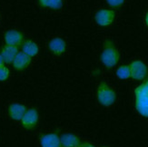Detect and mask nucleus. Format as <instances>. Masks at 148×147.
Segmentation results:
<instances>
[{"mask_svg": "<svg viewBox=\"0 0 148 147\" xmlns=\"http://www.w3.org/2000/svg\"><path fill=\"white\" fill-rule=\"evenodd\" d=\"M136 108L144 117H148V79L134 90Z\"/></svg>", "mask_w": 148, "mask_h": 147, "instance_id": "1", "label": "nucleus"}, {"mask_svg": "<svg viewBox=\"0 0 148 147\" xmlns=\"http://www.w3.org/2000/svg\"><path fill=\"white\" fill-rule=\"evenodd\" d=\"M101 60L104 66L107 68L114 67L119 61V52L112 41L105 42L104 50L101 55Z\"/></svg>", "mask_w": 148, "mask_h": 147, "instance_id": "2", "label": "nucleus"}, {"mask_svg": "<svg viewBox=\"0 0 148 147\" xmlns=\"http://www.w3.org/2000/svg\"><path fill=\"white\" fill-rule=\"evenodd\" d=\"M96 97L98 102L105 106H111L116 100V94L114 91L106 83H101L96 91Z\"/></svg>", "mask_w": 148, "mask_h": 147, "instance_id": "3", "label": "nucleus"}, {"mask_svg": "<svg viewBox=\"0 0 148 147\" xmlns=\"http://www.w3.org/2000/svg\"><path fill=\"white\" fill-rule=\"evenodd\" d=\"M38 120H39V114L38 112L35 108H30L25 111L23 117L21 118V124L24 128L31 130L34 129L38 124Z\"/></svg>", "mask_w": 148, "mask_h": 147, "instance_id": "4", "label": "nucleus"}, {"mask_svg": "<svg viewBox=\"0 0 148 147\" xmlns=\"http://www.w3.org/2000/svg\"><path fill=\"white\" fill-rule=\"evenodd\" d=\"M130 71L131 77L134 80H144L147 75V66L140 60H136L131 63Z\"/></svg>", "mask_w": 148, "mask_h": 147, "instance_id": "5", "label": "nucleus"}, {"mask_svg": "<svg viewBox=\"0 0 148 147\" xmlns=\"http://www.w3.org/2000/svg\"><path fill=\"white\" fill-rule=\"evenodd\" d=\"M115 17L114 12L109 9H102L99 10L97 13L95 14V21L99 25L102 27H107V25H110Z\"/></svg>", "mask_w": 148, "mask_h": 147, "instance_id": "6", "label": "nucleus"}, {"mask_svg": "<svg viewBox=\"0 0 148 147\" xmlns=\"http://www.w3.org/2000/svg\"><path fill=\"white\" fill-rule=\"evenodd\" d=\"M5 42L8 46H12L18 48L24 43V36L19 31L14 29L8 30L5 34Z\"/></svg>", "mask_w": 148, "mask_h": 147, "instance_id": "7", "label": "nucleus"}, {"mask_svg": "<svg viewBox=\"0 0 148 147\" xmlns=\"http://www.w3.org/2000/svg\"><path fill=\"white\" fill-rule=\"evenodd\" d=\"M40 144L42 147H61L60 136L57 133L43 135L40 137Z\"/></svg>", "mask_w": 148, "mask_h": 147, "instance_id": "8", "label": "nucleus"}, {"mask_svg": "<svg viewBox=\"0 0 148 147\" xmlns=\"http://www.w3.org/2000/svg\"><path fill=\"white\" fill-rule=\"evenodd\" d=\"M31 63V57L25 55L23 52H18L16 55L14 61H13V66L17 71H23L30 65Z\"/></svg>", "mask_w": 148, "mask_h": 147, "instance_id": "9", "label": "nucleus"}, {"mask_svg": "<svg viewBox=\"0 0 148 147\" xmlns=\"http://www.w3.org/2000/svg\"><path fill=\"white\" fill-rule=\"evenodd\" d=\"M27 110V107H25L24 105L18 104V103L11 104L9 105V107H8V114H9V117L12 120L20 121Z\"/></svg>", "mask_w": 148, "mask_h": 147, "instance_id": "10", "label": "nucleus"}, {"mask_svg": "<svg viewBox=\"0 0 148 147\" xmlns=\"http://www.w3.org/2000/svg\"><path fill=\"white\" fill-rule=\"evenodd\" d=\"M61 147H80V139L73 133H64L60 136Z\"/></svg>", "mask_w": 148, "mask_h": 147, "instance_id": "11", "label": "nucleus"}, {"mask_svg": "<svg viewBox=\"0 0 148 147\" xmlns=\"http://www.w3.org/2000/svg\"><path fill=\"white\" fill-rule=\"evenodd\" d=\"M66 42L59 37L54 38V39H52L49 43L50 51L56 55H60L64 54V52L66 51Z\"/></svg>", "mask_w": 148, "mask_h": 147, "instance_id": "12", "label": "nucleus"}, {"mask_svg": "<svg viewBox=\"0 0 148 147\" xmlns=\"http://www.w3.org/2000/svg\"><path fill=\"white\" fill-rule=\"evenodd\" d=\"M17 53H18V48L17 47L5 44V46L2 48L1 53H0V54H1L5 63L11 64V63H13V61H14Z\"/></svg>", "mask_w": 148, "mask_h": 147, "instance_id": "13", "label": "nucleus"}, {"mask_svg": "<svg viewBox=\"0 0 148 147\" xmlns=\"http://www.w3.org/2000/svg\"><path fill=\"white\" fill-rule=\"evenodd\" d=\"M22 50L23 53H25V55H27L30 57H33L37 55L39 48H38V46L35 42L31 40H27L22 44Z\"/></svg>", "mask_w": 148, "mask_h": 147, "instance_id": "14", "label": "nucleus"}, {"mask_svg": "<svg viewBox=\"0 0 148 147\" xmlns=\"http://www.w3.org/2000/svg\"><path fill=\"white\" fill-rule=\"evenodd\" d=\"M38 3L43 8L58 10L63 5V0H38Z\"/></svg>", "mask_w": 148, "mask_h": 147, "instance_id": "15", "label": "nucleus"}, {"mask_svg": "<svg viewBox=\"0 0 148 147\" xmlns=\"http://www.w3.org/2000/svg\"><path fill=\"white\" fill-rule=\"evenodd\" d=\"M116 75L120 79H127V78L131 77L130 66H126V65L120 66L116 71Z\"/></svg>", "mask_w": 148, "mask_h": 147, "instance_id": "16", "label": "nucleus"}, {"mask_svg": "<svg viewBox=\"0 0 148 147\" xmlns=\"http://www.w3.org/2000/svg\"><path fill=\"white\" fill-rule=\"evenodd\" d=\"M9 70L8 67H5V66H0V81H5L9 77Z\"/></svg>", "mask_w": 148, "mask_h": 147, "instance_id": "17", "label": "nucleus"}, {"mask_svg": "<svg viewBox=\"0 0 148 147\" xmlns=\"http://www.w3.org/2000/svg\"><path fill=\"white\" fill-rule=\"evenodd\" d=\"M109 5L113 8H120V6L125 3V0H106Z\"/></svg>", "mask_w": 148, "mask_h": 147, "instance_id": "18", "label": "nucleus"}, {"mask_svg": "<svg viewBox=\"0 0 148 147\" xmlns=\"http://www.w3.org/2000/svg\"><path fill=\"white\" fill-rule=\"evenodd\" d=\"M80 147H95V146L94 144H92L88 143V142H85V143H82L81 144Z\"/></svg>", "mask_w": 148, "mask_h": 147, "instance_id": "19", "label": "nucleus"}, {"mask_svg": "<svg viewBox=\"0 0 148 147\" xmlns=\"http://www.w3.org/2000/svg\"><path fill=\"white\" fill-rule=\"evenodd\" d=\"M4 63H5V61H4V59H3V57H2L1 54H0V66H4Z\"/></svg>", "mask_w": 148, "mask_h": 147, "instance_id": "20", "label": "nucleus"}, {"mask_svg": "<svg viewBox=\"0 0 148 147\" xmlns=\"http://www.w3.org/2000/svg\"><path fill=\"white\" fill-rule=\"evenodd\" d=\"M145 23H146L147 27H148V13H147V15H146V16H145Z\"/></svg>", "mask_w": 148, "mask_h": 147, "instance_id": "21", "label": "nucleus"}, {"mask_svg": "<svg viewBox=\"0 0 148 147\" xmlns=\"http://www.w3.org/2000/svg\"><path fill=\"white\" fill-rule=\"evenodd\" d=\"M102 147H108V146H102Z\"/></svg>", "mask_w": 148, "mask_h": 147, "instance_id": "22", "label": "nucleus"}]
</instances>
